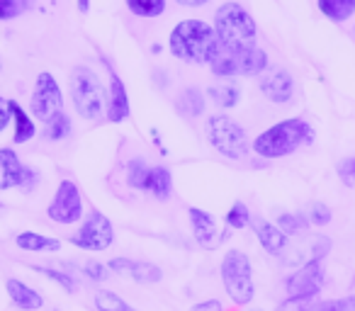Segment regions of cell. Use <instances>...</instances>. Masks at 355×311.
Wrapping results in <instances>:
<instances>
[{
	"label": "cell",
	"instance_id": "cell-28",
	"mask_svg": "<svg viewBox=\"0 0 355 311\" xmlns=\"http://www.w3.org/2000/svg\"><path fill=\"white\" fill-rule=\"evenodd\" d=\"M69 134H71V119L66 112H59L56 117H51L49 122H46L44 136L49 139V141H61V139H66Z\"/></svg>",
	"mask_w": 355,
	"mask_h": 311
},
{
	"label": "cell",
	"instance_id": "cell-17",
	"mask_svg": "<svg viewBox=\"0 0 355 311\" xmlns=\"http://www.w3.org/2000/svg\"><path fill=\"white\" fill-rule=\"evenodd\" d=\"M107 119L110 122H124L129 117V95L122 78L110 71V95H107Z\"/></svg>",
	"mask_w": 355,
	"mask_h": 311
},
{
	"label": "cell",
	"instance_id": "cell-12",
	"mask_svg": "<svg viewBox=\"0 0 355 311\" xmlns=\"http://www.w3.org/2000/svg\"><path fill=\"white\" fill-rule=\"evenodd\" d=\"M261 93L270 100L272 105H287L295 95V80L292 73L285 69H272L261 75Z\"/></svg>",
	"mask_w": 355,
	"mask_h": 311
},
{
	"label": "cell",
	"instance_id": "cell-20",
	"mask_svg": "<svg viewBox=\"0 0 355 311\" xmlns=\"http://www.w3.org/2000/svg\"><path fill=\"white\" fill-rule=\"evenodd\" d=\"M8 294H10V299L15 301L17 306H20L22 311H37L42 304H44V299H42L40 294H37L32 287H27L25 282L20 280H8Z\"/></svg>",
	"mask_w": 355,
	"mask_h": 311
},
{
	"label": "cell",
	"instance_id": "cell-10",
	"mask_svg": "<svg viewBox=\"0 0 355 311\" xmlns=\"http://www.w3.org/2000/svg\"><path fill=\"white\" fill-rule=\"evenodd\" d=\"M51 222L56 224H76L83 217V199H80V190L73 180H61L59 190H56L54 199H51L49 209H46Z\"/></svg>",
	"mask_w": 355,
	"mask_h": 311
},
{
	"label": "cell",
	"instance_id": "cell-2",
	"mask_svg": "<svg viewBox=\"0 0 355 311\" xmlns=\"http://www.w3.org/2000/svg\"><path fill=\"white\" fill-rule=\"evenodd\" d=\"M314 141V129L309 122L300 117L285 119V122L272 124L270 129L256 136L253 141V151L263 159H285L290 153H295L297 148L309 146Z\"/></svg>",
	"mask_w": 355,
	"mask_h": 311
},
{
	"label": "cell",
	"instance_id": "cell-13",
	"mask_svg": "<svg viewBox=\"0 0 355 311\" xmlns=\"http://www.w3.org/2000/svg\"><path fill=\"white\" fill-rule=\"evenodd\" d=\"M331 251V238L324 233H316V236L306 238L304 248H290V256L282 258L287 267H304L309 263H321V258Z\"/></svg>",
	"mask_w": 355,
	"mask_h": 311
},
{
	"label": "cell",
	"instance_id": "cell-29",
	"mask_svg": "<svg viewBox=\"0 0 355 311\" xmlns=\"http://www.w3.org/2000/svg\"><path fill=\"white\" fill-rule=\"evenodd\" d=\"M95 306L98 311H137L134 306H129L122 296H117L114 292H98L95 294Z\"/></svg>",
	"mask_w": 355,
	"mask_h": 311
},
{
	"label": "cell",
	"instance_id": "cell-11",
	"mask_svg": "<svg viewBox=\"0 0 355 311\" xmlns=\"http://www.w3.org/2000/svg\"><path fill=\"white\" fill-rule=\"evenodd\" d=\"M324 285V267L321 263H309V265L300 267L285 280V292L290 299H306L316 296V292Z\"/></svg>",
	"mask_w": 355,
	"mask_h": 311
},
{
	"label": "cell",
	"instance_id": "cell-30",
	"mask_svg": "<svg viewBox=\"0 0 355 311\" xmlns=\"http://www.w3.org/2000/svg\"><path fill=\"white\" fill-rule=\"evenodd\" d=\"M148 178V166L144 163V159H132L127 161V183L134 190H144Z\"/></svg>",
	"mask_w": 355,
	"mask_h": 311
},
{
	"label": "cell",
	"instance_id": "cell-33",
	"mask_svg": "<svg viewBox=\"0 0 355 311\" xmlns=\"http://www.w3.org/2000/svg\"><path fill=\"white\" fill-rule=\"evenodd\" d=\"M334 219V214H331V209L326 207L324 202H314L309 209V217H306V222L314 224V226H326V224Z\"/></svg>",
	"mask_w": 355,
	"mask_h": 311
},
{
	"label": "cell",
	"instance_id": "cell-19",
	"mask_svg": "<svg viewBox=\"0 0 355 311\" xmlns=\"http://www.w3.org/2000/svg\"><path fill=\"white\" fill-rule=\"evenodd\" d=\"M146 193H151L156 199H171L173 195V178H171V170L163 168V166H153L148 168V178H146V185H144Z\"/></svg>",
	"mask_w": 355,
	"mask_h": 311
},
{
	"label": "cell",
	"instance_id": "cell-37",
	"mask_svg": "<svg viewBox=\"0 0 355 311\" xmlns=\"http://www.w3.org/2000/svg\"><path fill=\"white\" fill-rule=\"evenodd\" d=\"M83 272H85V275L90 277V280H95V282H103L105 277H107V267H105L103 263H95V260L85 263Z\"/></svg>",
	"mask_w": 355,
	"mask_h": 311
},
{
	"label": "cell",
	"instance_id": "cell-22",
	"mask_svg": "<svg viewBox=\"0 0 355 311\" xmlns=\"http://www.w3.org/2000/svg\"><path fill=\"white\" fill-rule=\"evenodd\" d=\"M15 243L22 248V251H32V253H40V251H59L61 248V241L56 238H49V236H42V233H35V231H25L15 238Z\"/></svg>",
	"mask_w": 355,
	"mask_h": 311
},
{
	"label": "cell",
	"instance_id": "cell-14",
	"mask_svg": "<svg viewBox=\"0 0 355 311\" xmlns=\"http://www.w3.org/2000/svg\"><path fill=\"white\" fill-rule=\"evenodd\" d=\"M107 267L119 272V275H129L132 280L141 282V285H153V282H161V277H163L158 265H153V263H141V260H129V258H112Z\"/></svg>",
	"mask_w": 355,
	"mask_h": 311
},
{
	"label": "cell",
	"instance_id": "cell-24",
	"mask_svg": "<svg viewBox=\"0 0 355 311\" xmlns=\"http://www.w3.org/2000/svg\"><path fill=\"white\" fill-rule=\"evenodd\" d=\"M207 95L219 107H236L239 100H241V88L236 83H222V85H212L207 90Z\"/></svg>",
	"mask_w": 355,
	"mask_h": 311
},
{
	"label": "cell",
	"instance_id": "cell-34",
	"mask_svg": "<svg viewBox=\"0 0 355 311\" xmlns=\"http://www.w3.org/2000/svg\"><path fill=\"white\" fill-rule=\"evenodd\" d=\"M37 272H42V275H46L49 280L59 282L61 287H64L66 292H76L78 290V285H76V280L71 275H66V272H59V270H51V267H37Z\"/></svg>",
	"mask_w": 355,
	"mask_h": 311
},
{
	"label": "cell",
	"instance_id": "cell-1",
	"mask_svg": "<svg viewBox=\"0 0 355 311\" xmlns=\"http://www.w3.org/2000/svg\"><path fill=\"white\" fill-rule=\"evenodd\" d=\"M168 46L175 59L195 66H209L222 49L217 35H214V27L202 20L178 22L168 37Z\"/></svg>",
	"mask_w": 355,
	"mask_h": 311
},
{
	"label": "cell",
	"instance_id": "cell-7",
	"mask_svg": "<svg viewBox=\"0 0 355 311\" xmlns=\"http://www.w3.org/2000/svg\"><path fill=\"white\" fill-rule=\"evenodd\" d=\"M222 280L224 290L232 296L234 304L246 306L256 294L253 287V275H251V260L246 253L241 251H227L222 258Z\"/></svg>",
	"mask_w": 355,
	"mask_h": 311
},
{
	"label": "cell",
	"instance_id": "cell-8",
	"mask_svg": "<svg viewBox=\"0 0 355 311\" xmlns=\"http://www.w3.org/2000/svg\"><path fill=\"white\" fill-rule=\"evenodd\" d=\"M59 112H64V95H61L59 83L51 73H40L35 93H32V114L46 124Z\"/></svg>",
	"mask_w": 355,
	"mask_h": 311
},
{
	"label": "cell",
	"instance_id": "cell-15",
	"mask_svg": "<svg viewBox=\"0 0 355 311\" xmlns=\"http://www.w3.org/2000/svg\"><path fill=\"white\" fill-rule=\"evenodd\" d=\"M190 224H193V233H195V241L200 243L202 248H217L219 241H222V233L217 231V224H214L212 214L205 212L200 207H190Z\"/></svg>",
	"mask_w": 355,
	"mask_h": 311
},
{
	"label": "cell",
	"instance_id": "cell-45",
	"mask_svg": "<svg viewBox=\"0 0 355 311\" xmlns=\"http://www.w3.org/2000/svg\"><path fill=\"white\" fill-rule=\"evenodd\" d=\"M251 311H261V309H251Z\"/></svg>",
	"mask_w": 355,
	"mask_h": 311
},
{
	"label": "cell",
	"instance_id": "cell-25",
	"mask_svg": "<svg viewBox=\"0 0 355 311\" xmlns=\"http://www.w3.org/2000/svg\"><path fill=\"white\" fill-rule=\"evenodd\" d=\"M178 109L185 114V117L195 119L205 112V98L198 88H188L180 93V100H178Z\"/></svg>",
	"mask_w": 355,
	"mask_h": 311
},
{
	"label": "cell",
	"instance_id": "cell-23",
	"mask_svg": "<svg viewBox=\"0 0 355 311\" xmlns=\"http://www.w3.org/2000/svg\"><path fill=\"white\" fill-rule=\"evenodd\" d=\"M319 10L329 20L345 22L355 12V0H319Z\"/></svg>",
	"mask_w": 355,
	"mask_h": 311
},
{
	"label": "cell",
	"instance_id": "cell-9",
	"mask_svg": "<svg viewBox=\"0 0 355 311\" xmlns=\"http://www.w3.org/2000/svg\"><path fill=\"white\" fill-rule=\"evenodd\" d=\"M114 241V229H112V222H110L105 214L100 212H90L88 219L83 222V226L78 229L71 243L83 251H105L110 248Z\"/></svg>",
	"mask_w": 355,
	"mask_h": 311
},
{
	"label": "cell",
	"instance_id": "cell-36",
	"mask_svg": "<svg viewBox=\"0 0 355 311\" xmlns=\"http://www.w3.org/2000/svg\"><path fill=\"white\" fill-rule=\"evenodd\" d=\"M25 3H17V0H0V20H12L25 10Z\"/></svg>",
	"mask_w": 355,
	"mask_h": 311
},
{
	"label": "cell",
	"instance_id": "cell-16",
	"mask_svg": "<svg viewBox=\"0 0 355 311\" xmlns=\"http://www.w3.org/2000/svg\"><path fill=\"white\" fill-rule=\"evenodd\" d=\"M251 226H253V231H256L258 243H261L270 256H280V253L287 248V236L275 226V224L268 222V219L251 217Z\"/></svg>",
	"mask_w": 355,
	"mask_h": 311
},
{
	"label": "cell",
	"instance_id": "cell-26",
	"mask_svg": "<svg viewBox=\"0 0 355 311\" xmlns=\"http://www.w3.org/2000/svg\"><path fill=\"white\" fill-rule=\"evenodd\" d=\"M311 224L306 222L304 214H292V212H285V214H277V229H280L285 236H304L309 231Z\"/></svg>",
	"mask_w": 355,
	"mask_h": 311
},
{
	"label": "cell",
	"instance_id": "cell-5",
	"mask_svg": "<svg viewBox=\"0 0 355 311\" xmlns=\"http://www.w3.org/2000/svg\"><path fill=\"white\" fill-rule=\"evenodd\" d=\"M217 78H236V75H263L268 69V54L258 46L241 49H219L217 59L209 64Z\"/></svg>",
	"mask_w": 355,
	"mask_h": 311
},
{
	"label": "cell",
	"instance_id": "cell-27",
	"mask_svg": "<svg viewBox=\"0 0 355 311\" xmlns=\"http://www.w3.org/2000/svg\"><path fill=\"white\" fill-rule=\"evenodd\" d=\"M129 12H134L137 17H158L166 12V0H129L127 3Z\"/></svg>",
	"mask_w": 355,
	"mask_h": 311
},
{
	"label": "cell",
	"instance_id": "cell-4",
	"mask_svg": "<svg viewBox=\"0 0 355 311\" xmlns=\"http://www.w3.org/2000/svg\"><path fill=\"white\" fill-rule=\"evenodd\" d=\"M71 98L83 119H98L105 112V88L100 75L88 66H76L71 73Z\"/></svg>",
	"mask_w": 355,
	"mask_h": 311
},
{
	"label": "cell",
	"instance_id": "cell-32",
	"mask_svg": "<svg viewBox=\"0 0 355 311\" xmlns=\"http://www.w3.org/2000/svg\"><path fill=\"white\" fill-rule=\"evenodd\" d=\"M309 311H355V294L340 296V299H326L314 304Z\"/></svg>",
	"mask_w": 355,
	"mask_h": 311
},
{
	"label": "cell",
	"instance_id": "cell-31",
	"mask_svg": "<svg viewBox=\"0 0 355 311\" xmlns=\"http://www.w3.org/2000/svg\"><path fill=\"white\" fill-rule=\"evenodd\" d=\"M248 224H251V212H248L246 204L239 199V202H234L232 209L227 212V229H236V231H241V229H246Z\"/></svg>",
	"mask_w": 355,
	"mask_h": 311
},
{
	"label": "cell",
	"instance_id": "cell-40",
	"mask_svg": "<svg viewBox=\"0 0 355 311\" xmlns=\"http://www.w3.org/2000/svg\"><path fill=\"white\" fill-rule=\"evenodd\" d=\"M190 311H224V309H222V301H219V299H207V301H200V304H195Z\"/></svg>",
	"mask_w": 355,
	"mask_h": 311
},
{
	"label": "cell",
	"instance_id": "cell-21",
	"mask_svg": "<svg viewBox=\"0 0 355 311\" xmlns=\"http://www.w3.org/2000/svg\"><path fill=\"white\" fill-rule=\"evenodd\" d=\"M8 109H10V117L15 119V143H25L30 141L32 136H35V122H32V117H27V112L20 107V105L15 103V100H8Z\"/></svg>",
	"mask_w": 355,
	"mask_h": 311
},
{
	"label": "cell",
	"instance_id": "cell-35",
	"mask_svg": "<svg viewBox=\"0 0 355 311\" xmlns=\"http://www.w3.org/2000/svg\"><path fill=\"white\" fill-rule=\"evenodd\" d=\"M338 178L343 185H348V188H353L355 185V156L353 159H345L338 163Z\"/></svg>",
	"mask_w": 355,
	"mask_h": 311
},
{
	"label": "cell",
	"instance_id": "cell-44",
	"mask_svg": "<svg viewBox=\"0 0 355 311\" xmlns=\"http://www.w3.org/2000/svg\"><path fill=\"white\" fill-rule=\"evenodd\" d=\"M0 212H3V202H0Z\"/></svg>",
	"mask_w": 355,
	"mask_h": 311
},
{
	"label": "cell",
	"instance_id": "cell-43",
	"mask_svg": "<svg viewBox=\"0 0 355 311\" xmlns=\"http://www.w3.org/2000/svg\"><path fill=\"white\" fill-rule=\"evenodd\" d=\"M78 10H80V12H88V10H90V6L83 0V3H78Z\"/></svg>",
	"mask_w": 355,
	"mask_h": 311
},
{
	"label": "cell",
	"instance_id": "cell-38",
	"mask_svg": "<svg viewBox=\"0 0 355 311\" xmlns=\"http://www.w3.org/2000/svg\"><path fill=\"white\" fill-rule=\"evenodd\" d=\"M311 306L306 304V299H287L285 304L280 306V311H309Z\"/></svg>",
	"mask_w": 355,
	"mask_h": 311
},
{
	"label": "cell",
	"instance_id": "cell-42",
	"mask_svg": "<svg viewBox=\"0 0 355 311\" xmlns=\"http://www.w3.org/2000/svg\"><path fill=\"white\" fill-rule=\"evenodd\" d=\"M180 6H185V8H200V6H205V0H178Z\"/></svg>",
	"mask_w": 355,
	"mask_h": 311
},
{
	"label": "cell",
	"instance_id": "cell-6",
	"mask_svg": "<svg viewBox=\"0 0 355 311\" xmlns=\"http://www.w3.org/2000/svg\"><path fill=\"white\" fill-rule=\"evenodd\" d=\"M205 134H207L209 143L217 148L222 156L232 161H241L248 156V139L246 132L239 122H234L227 114H212L205 122Z\"/></svg>",
	"mask_w": 355,
	"mask_h": 311
},
{
	"label": "cell",
	"instance_id": "cell-39",
	"mask_svg": "<svg viewBox=\"0 0 355 311\" xmlns=\"http://www.w3.org/2000/svg\"><path fill=\"white\" fill-rule=\"evenodd\" d=\"M37 180H40L37 170H32V168H27V166H25V178H22V185H20V188L25 190V193H30V190L37 185Z\"/></svg>",
	"mask_w": 355,
	"mask_h": 311
},
{
	"label": "cell",
	"instance_id": "cell-3",
	"mask_svg": "<svg viewBox=\"0 0 355 311\" xmlns=\"http://www.w3.org/2000/svg\"><path fill=\"white\" fill-rule=\"evenodd\" d=\"M256 20L239 3H224L214 12V35L222 49H241L256 46Z\"/></svg>",
	"mask_w": 355,
	"mask_h": 311
},
{
	"label": "cell",
	"instance_id": "cell-41",
	"mask_svg": "<svg viewBox=\"0 0 355 311\" xmlns=\"http://www.w3.org/2000/svg\"><path fill=\"white\" fill-rule=\"evenodd\" d=\"M8 122H10V109H8V100L0 98V132L8 127Z\"/></svg>",
	"mask_w": 355,
	"mask_h": 311
},
{
	"label": "cell",
	"instance_id": "cell-18",
	"mask_svg": "<svg viewBox=\"0 0 355 311\" xmlns=\"http://www.w3.org/2000/svg\"><path fill=\"white\" fill-rule=\"evenodd\" d=\"M25 178V166L12 148H0V190L20 188Z\"/></svg>",
	"mask_w": 355,
	"mask_h": 311
}]
</instances>
